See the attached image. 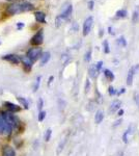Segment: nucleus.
I'll use <instances>...</instances> for the list:
<instances>
[{"label": "nucleus", "instance_id": "obj_22", "mask_svg": "<svg viewBox=\"0 0 139 156\" xmlns=\"http://www.w3.org/2000/svg\"><path fill=\"white\" fill-rule=\"evenodd\" d=\"M103 48H104V52H105V53H109V52H110L109 45H108V41H104V42H103Z\"/></svg>", "mask_w": 139, "mask_h": 156}, {"label": "nucleus", "instance_id": "obj_29", "mask_svg": "<svg viewBox=\"0 0 139 156\" xmlns=\"http://www.w3.org/2000/svg\"><path fill=\"white\" fill-rule=\"evenodd\" d=\"M89 85H90L89 80H86V84H85V92H86V93L89 90Z\"/></svg>", "mask_w": 139, "mask_h": 156}, {"label": "nucleus", "instance_id": "obj_32", "mask_svg": "<svg viewBox=\"0 0 139 156\" xmlns=\"http://www.w3.org/2000/svg\"><path fill=\"white\" fill-rule=\"evenodd\" d=\"M138 18V12H134V16H133V21L135 22V20Z\"/></svg>", "mask_w": 139, "mask_h": 156}, {"label": "nucleus", "instance_id": "obj_13", "mask_svg": "<svg viewBox=\"0 0 139 156\" xmlns=\"http://www.w3.org/2000/svg\"><path fill=\"white\" fill-rule=\"evenodd\" d=\"M120 105H122V102H120V100H115V101H113L112 103H111L109 110H110L111 112H116L117 109H120Z\"/></svg>", "mask_w": 139, "mask_h": 156}, {"label": "nucleus", "instance_id": "obj_30", "mask_svg": "<svg viewBox=\"0 0 139 156\" xmlns=\"http://www.w3.org/2000/svg\"><path fill=\"white\" fill-rule=\"evenodd\" d=\"M128 134H129V131L127 130V131L125 132V134H123V143H126V144L128 143V140H127V135Z\"/></svg>", "mask_w": 139, "mask_h": 156}, {"label": "nucleus", "instance_id": "obj_3", "mask_svg": "<svg viewBox=\"0 0 139 156\" xmlns=\"http://www.w3.org/2000/svg\"><path fill=\"white\" fill-rule=\"evenodd\" d=\"M43 42H44V30L40 29V30H37L36 34L31 37L30 43H31V45H33V46H40V45L43 44Z\"/></svg>", "mask_w": 139, "mask_h": 156}, {"label": "nucleus", "instance_id": "obj_10", "mask_svg": "<svg viewBox=\"0 0 139 156\" xmlns=\"http://www.w3.org/2000/svg\"><path fill=\"white\" fill-rule=\"evenodd\" d=\"M34 18L39 23H46V14L44 12H35Z\"/></svg>", "mask_w": 139, "mask_h": 156}, {"label": "nucleus", "instance_id": "obj_23", "mask_svg": "<svg viewBox=\"0 0 139 156\" xmlns=\"http://www.w3.org/2000/svg\"><path fill=\"white\" fill-rule=\"evenodd\" d=\"M51 135H52V130L48 129L46 131V134H45V140H46V142H49L50 138H51Z\"/></svg>", "mask_w": 139, "mask_h": 156}, {"label": "nucleus", "instance_id": "obj_19", "mask_svg": "<svg viewBox=\"0 0 139 156\" xmlns=\"http://www.w3.org/2000/svg\"><path fill=\"white\" fill-rule=\"evenodd\" d=\"M128 15V12L126 9H120V11L116 12V18H125Z\"/></svg>", "mask_w": 139, "mask_h": 156}, {"label": "nucleus", "instance_id": "obj_5", "mask_svg": "<svg viewBox=\"0 0 139 156\" xmlns=\"http://www.w3.org/2000/svg\"><path fill=\"white\" fill-rule=\"evenodd\" d=\"M2 58L4 60H6V62H11L12 65H19L20 62H21V57L17 54H7V55H4Z\"/></svg>", "mask_w": 139, "mask_h": 156}, {"label": "nucleus", "instance_id": "obj_4", "mask_svg": "<svg viewBox=\"0 0 139 156\" xmlns=\"http://www.w3.org/2000/svg\"><path fill=\"white\" fill-rule=\"evenodd\" d=\"M92 23H93L92 17H88V18H86V20L84 21V23H83V36L84 37H86L89 34L90 30H92Z\"/></svg>", "mask_w": 139, "mask_h": 156}, {"label": "nucleus", "instance_id": "obj_21", "mask_svg": "<svg viewBox=\"0 0 139 156\" xmlns=\"http://www.w3.org/2000/svg\"><path fill=\"white\" fill-rule=\"evenodd\" d=\"M45 118H46V112H44V110H41L39 114V122H43V121L45 120Z\"/></svg>", "mask_w": 139, "mask_h": 156}, {"label": "nucleus", "instance_id": "obj_38", "mask_svg": "<svg viewBox=\"0 0 139 156\" xmlns=\"http://www.w3.org/2000/svg\"><path fill=\"white\" fill-rule=\"evenodd\" d=\"M0 45H1V42H0Z\"/></svg>", "mask_w": 139, "mask_h": 156}, {"label": "nucleus", "instance_id": "obj_15", "mask_svg": "<svg viewBox=\"0 0 139 156\" xmlns=\"http://www.w3.org/2000/svg\"><path fill=\"white\" fill-rule=\"evenodd\" d=\"M89 76L92 77V78H96L98 76V73L100 72L99 71V69L97 68V65H92V67L89 68Z\"/></svg>", "mask_w": 139, "mask_h": 156}, {"label": "nucleus", "instance_id": "obj_16", "mask_svg": "<svg viewBox=\"0 0 139 156\" xmlns=\"http://www.w3.org/2000/svg\"><path fill=\"white\" fill-rule=\"evenodd\" d=\"M17 100L18 101L20 102V104L23 106L25 109H28L29 108V103H28V101H27L25 98H23V97H17Z\"/></svg>", "mask_w": 139, "mask_h": 156}, {"label": "nucleus", "instance_id": "obj_34", "mask_svg": "<svg viewBox=\"0 0 139 156\" xmlns=\"http://www.w3.org/2000/svg\"><path fill=\"white\" fill-rule=\"evenodd\" d=\"M53 79H54V77H53V76H51V77H50V78H49V81H48V85H50V84H51V83H52Z\"/></svg>", "mask_w": 139, "mask_h": 156}, {"label": "nucleus", "instance_id": "obj_25", "mask_svg": "<svg viewBox=\"0 0 139 156\" xmlns=\"http://www.w3.org/2000/svg\"><path fill=\"white\" fill-rule=\"evenodd\" d=\"M90 58H92V49H89L88 51L85 53V56H84V60L85 62H89L90 60Z\"/></svg>", "mask_w": 139, "mask_h": 156}, {"label": "nucleus", "instance_id": "obj_7", "mask_svg": "<svg viewBox=\"0 0 139 156\" xmlns=\"http://www.w3.org/2000/svg\"><path fill=\"white\" fill-rule=\"evenodd\" d=\"M20 57H21V62L23 64L24 70L26 72H30V70H31L33 62H32L31 60H30L28 57L26 56V55H24V56H20Z\"/></svg>", "mask_w": 139, "mask_h": 156}, {"label": "nucleus", "instance_id": "obj_2", "mask_svg": "<svg viewBox=\"0 0 139 156\" xmlns=\"http://www.w3.org/2000/svg\"><path fill=\"white\" fill-rule=\"evenodd\" d=\"M22 12V6H21V1L20 2H12V4H9L6 7V14L9 16H14V15L20 14Z\"/></svg>", "mask_w": 139, "mask_h": 156}, {"label": "nucleus", "instance_id": "obj_18", "mask_svg": "<svg viewBox=\"0 0 139 156\" xmlns=\"http://www.w3.org/2000/svg\"><path fill=\"white\" fill-rule=\"evenodd\" d=\"M104 75L108 80H110V81H112V80L114 79V75H113V73L108 69L104 70Z\"/></svg>", "mask_w": 139, "mask_h": 156}, {"label": "nucleus", "instance_id": "obj_11", "mask_svg": "<svg viewBox=\"0 0 139 156\" xmlns=\"http://www.w3.org/2000/svg\"><path fill=\"white\" fill-rule=\"evenodd\" d=\"M136 71V67H132L128 72V76H127V84L128 85H132L133 83V79H134V75H135Z\"/></svg>", "mask_w": 139, "mask_h": 156}, {"label": "nucleus", "instance_id": "obj_31", "mask_svg": "<svg viewBox=\"0 0 139 156\" xmlns=\"http://www.w3.org/2000/svg\"><path fill=\"white\" fill-rule=\"evenodd\" d=\"M88 9H93V1H92H92L88 2Z\"/></svg>", "mask_w": 139, "mask_h": 156}, {"label": "nucleus", "instance_id": "obj_14", "mask_svg": "<svg viewBox=\"0 0 139 156\" xmlns=\"http://www.w3.org/2000/svg\"><path fill=\"white\" fill-rule=\"evenodd\" d=\"M50 57H51V54L50 52H43L42 56H41V65L42 66H45L48 62L50 60Z\"/></svg>", "mask_w": 139, "mask_h": 156}, {"label": "nucleus", "instance_id": "obj_6", "mask_svg": "<svg viewBox=\"0 0 139 156\" xmlns=\"http://www.w3.org/2000/svg\"><path fill=\"white\" fill-rule=\"evenodd\" d=\"M72 12H73L72 4L68 3L64 6V9H62V11H61V14H60L59 16L61 17V18H64V20H68L71 17V15H72Z\"/></svg>", "mask_w": 139, "mask_h": 156}, {"label": "nucleus", "instance_id": "obj_37", "mask_svg": "<svg viewBox=\"0 0 139 156\" xmlns=\"http://www.w3.org/2000/svg\"><path fill=\"white\" fill-rule=\"evenodd\" d=\"M9 1H15V0H9Z\"/></svg>", "mask_w": 139, "mask_h": 156}, {"label": "nucleus", "instance_id": "obj_35", "mask_svg": "<svg viewBox=\"0 0 139 156\" xmlns=\"http://www.w3.org/2000/svg\"><path fill=\"white\" fill-rule=\"evenodd\" d=\"M108 30H109V34H113V31H112V28H111V27H109V28H108Z\"/></svg>", "mask_w": 139, "mask_h": 156}, {"label": "nucleus", "instance_id": "obj_24", "mask_svg": "<svg viewBox=\"0 0 139 156\" xmlns=\"http://www.w3.org/2000/svg\"><path fill=\"white\" fill-rule=\"evenodd\" d=\"M116 42H117L118 45H122V46H123V47H125L126 45H127V43H126V40H125V37H118L117 41H116Z\"/></svg>", "mask_w": 139, "mask_h": 156}, {"label": "nucleus", "instance_id": "obj_33", "mask_svg": "<svg viewBox=\"0 0 139 156\" xmlns=\"http://www.w3.org/2000/svg\"><path fill=\"white\" fill-rule=\"evenodd\" d=\"M23 26H24V24L22 23V22H19V23L17 24V27H18V29H21V28H22V27H23Z\"/></svg>", "mask_w": 139, "mask_h": 156}, {"label": "nucleus", "instance_id": "obj_1", "mask_svg": "<svg viewBox=\"0 0 139 156\" xmlns=\"http://www.w3.org/2000/svg\"><path fill=\"white\" fill-rule=\"evenodd\" d=\"M42 54H43L42 48H40V47H32V48H30L28 51H27L26 56L28 57L32 62H35L37 59L41 58Z\"/></svg>", "mask_w": 139, "mask_h": 156}, {"label": "nucleus", "instance_id": "obj_20", "mask_svg": "<svg viewBox=\"0 0 139 156\" xmlns=\"http://www.w3.org/2000/svg\"><path fill=\"white\" fill-rule=\"evenodd\" d=\"M41 79H42L41 76H37L36 80H35V84H34V87H33V92H36V90H39L40 83H41Z\"/></svg>", "mask_w": 139, "mask_h": 156}, {"label": "nucleus", "instance_id": "obj_36", "mask_svg": "<svg viewBox=\"0 0 139 156\" xmlns=\"http://www.w3.org/2000/svg\"><path fill=\"white\" fill-rule=\"evenodd\" d=\"M123 114V109H120V112H118V115H122Z\"/></svg>", "mask_w": 139, "mask_h": 156}, {"label": "nucleus", "instance_id": "obj_26", "mask_svg": "<svg viewBox=\"0 0 139 156\" xmlns=\"http://www.w3.org/2000/svg\"><path fill=\"white\" fill-rule=\"evenodd\" d=\"M43 106H44V101H43V99H42V98H40V99H39V101H37V108H39V110H40V112H41V110H42Z\"/></svg>", "mask_w": 139, "mask_h": 156}, {"label": "nucleus", "instance_id": "obj_12", "mask_svg": "<svg viewBox=\"0 0 139 156\" xmlns=\"http://www.w3.org/2000/svg\"><path fill=\"white\" fill-rule=\"evenodd\" d=\"M5 127H6L5 119H4V117H3V114L0 112V134H4V132H5Z\"/></svg>", "mask_w": 139, "mask_h": 156}, {"label": "nucleus", "instance_id": "obj_8", "mask_svg": "<svg viewBox=\"0 0 139 156\" xmlns=\"http://www.w3.org/2000/svg\"><path fill=\"white\" fill-rule=\"evenodd\" d=\"M4 106L7 108V110H9V112H12V114H15V112H19L20 110H21V107L19 106V105L17 104H14V103L12 102H4Z\"/></svg>", "mask_w": 139, "mask_h": 156}, {"label": "nucleus", "instance_id": "obj_28", "mask_svg": "<svg viewBox=\"0 0 139 156\" xmlns=\"http://www.w3.org/2000/svg\"><path fill=\"white\" fill-rule=\"evenodd\" d=\"M108 93H109V95H115L116 92L115 90L113 89V87H109V89H108Z\"/></svg>", "mask_w": 139, "mask_h": 156}, {"label": "nucleus", "instance_id": "obj_9", "mask_svg": "<svg viewBox=\"0 0 139 156\" xmlns=\"http://www.w3.org/2000/svg\"><path fill=\"white\" fill-rule=\"evenodd\" d=\"M2 156H16V151L11 146L5 145L2 149Z\"/></svg>", "mask_w": 139, "mask_h": 156}, {"label": "nucleus", "instance_id": "obj_17", "mask_svg": "<svg viewBox=\"0 0 139 156\" xmlns=\"http://www.w3.org/2000/svg\"><path fill=\"white\" fill-rule=\"evenodd\" d=\"M103 119H104V114H103V112H101V110H98L97 114H96V115H95L96 123H97V124H100V123L103 121Z\"/></svg>", "mask_w": 139, "mask_h": 156}, {"label": "nucleus", "instance_id": "obj_27", "mask_svg": "<svg viewBox=\"0 0 139 156\" xmlns=\"http://www.w3.org/2000/svg\"><path fill=\"white\" fill-rule=\"evenodd\" d=\"M134 100H135L136 104L139 106V93H136V94H134Z\"/></svg>", "mask_w": 139, "mask_h": 156}]
</instances>
